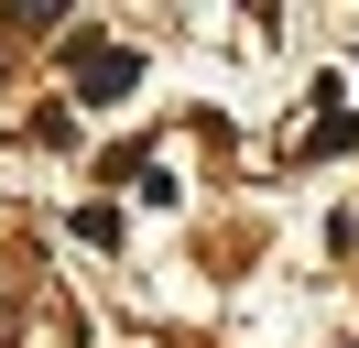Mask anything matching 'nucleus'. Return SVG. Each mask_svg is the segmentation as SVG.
Instances as JSON below:
<instances>
[{
	"mask_svg": "<svg viewBox=\"0 0 359 348\" xmlns=\"http://www.w3.org/2000/svg\"><path fill=\"white\" fill-rule=\"evenodd\" d=\"M66 65H76V98H88V109L131 98V55H120V44H98V33H66Z\"/></svg>",
	"mask_w": 359,
	"mask_h": 348,
	"instance_id": "obj_1",
	"label": "nucleus"
}]
</instances>
